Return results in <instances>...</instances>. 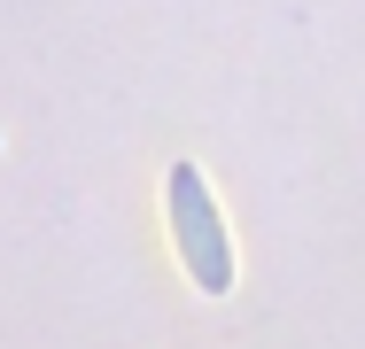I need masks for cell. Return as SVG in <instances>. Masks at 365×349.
I'll list each match as a JSON object with an SVG mask.
<instances>
[{"label": "cell", "instance_id": "cell-1", "mask_svg": "<svg viewBox=\"0 0 365 349\" xmlns=\"http://www.w3.org/2000/svg\"><path fill=\"white\" fill-rule=\"evenodd\" d=\"M171 194V241H179V256H187V272L202 295H225L233 287V241H225V217L210 202V187H202V171L195 163H171V179H163Z\"/></svg>", "mask_w": 365, "mask_h": 349}]
</instances>
